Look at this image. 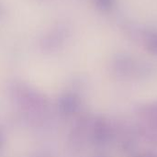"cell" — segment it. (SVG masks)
Masks as SVG:
<instances>
[{
	"label": "cell",
	"instance_id": "obj_1",
	"mask_svg": "<svg viewBox=\"0 0 157 157\" xmlns=\"http://www.w3.org/2000/svg\"><path fill=\"white\" fill-rule=\"evenodd\" d=\"M137 157H157V155L154 154V153H147V154H144V155H141Z\"/></svg>",
	"mask_w": 157,
	"mask_h": 157
}]
</instances>
